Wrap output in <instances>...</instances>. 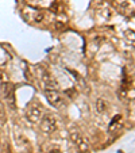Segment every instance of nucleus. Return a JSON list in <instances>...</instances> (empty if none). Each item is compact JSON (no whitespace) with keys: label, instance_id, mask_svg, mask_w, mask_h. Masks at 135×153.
<instances>
[{"label":"nucleus","instance_id":"6","mask_svg":"<svg viewBox=\"0 0 135 153\" xmlns=\"http://www.w3.org/2000/svg\"><path fill=\"white\" fill-rule=\"evenodd\" d=\"M45 153H61V149L58 146H50L49 149L45 150Z\"/></svg>","mask_w":135,"mask_h":153},{"label":"nucleus","instance_id":"4","mask_svg":"<svg viewBox=\"0 0 135 153\" xmlns=\"http://www.w3.org/2000/svg\"><path fill=\"white\" fill-rule=\"evenodd\" d=\"M70 140H72V142L77 146V149L80 150V152H88V149H89L88 140L81 136L78 131H70Z\"/></svg>","mask_w":135,"mask_h":153},{"label":"nucleus","instance_id":"2","mask_svg":"<svg viewBox=\"0 0 135 153\" xmlns=\"http://www.w3.org/2000/svg\"><path fill=\"white\" fill-rule=\"evenodd\" d=\"M42 106H41L39 103H37V102H34V103H31L29 106V108H27L26 111V115H27V119H29L30 122H32V123H37L38 121H41V117H42Z\"/></svg>","mask_w":135,"mask_h":153},{"label":"nucleus","instance_id":"1","mask_svg":"<svg viewBox=\"0 0 135 153\" xmlns=\"http://www.w3.org/2000/svg\"><path fill=\"white\" fill-rule=\"evenodd\" d=\"M58 127V121L54 115L52 114H47L45 115L42 119H41V129L45 134H52L54 133Z\"/></svg>","mask_w":135,"mask_h":153},{"label":"nucleus","instance_id":"3","mask_svg":"<svg viewBox=\"0 0 135 153\" xmlns=\"http://www.w3.org/2000/svg\"><path fill=\"white\" fill-rule=\"evenodd\" d=\"M45 96H46L47 102L53 107H55V108H60V107L63 106V99L57 90H49V88H46L45 90Z\"/></svg>","mask_w":135,"mask_h":153},{"label":"nucleus","instance_id":"5","mask_svg":"<svg viewBox=\"0 0 135 153\" xmlns=\"http://www.w3.org/2000/svg\"><path fill=\"white\" fill-rule=\"evenodd\" d=\"M96 110H97V113H100V114L105 113L107 103H105V100H104L103 98H100V99H97V100H96Z\"/></svg>","mask_w":135,"mask_h":153}]
</instances>
